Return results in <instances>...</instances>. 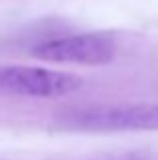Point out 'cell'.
<instances>
[{
	"label": "cell",
	"instance_id": "obj_1",
	"mask_svg": "<svg viewBox=\"0 0 158 160\" xmlns=\"http://www.w3.org/2000/svg\"><path fill=\"white\" fill-rule=\"evenodd\" d=\"M57 124L75 132H154L158 103H93L59 112Z\"/></svg>",
	"mask_w": 158,
	"mask_h": 160
},
{
	"label": "cell",
	"instance_id": "obj_2",
	"mask_svg": "<svg viewBox=\"0 0 158 160\" xmlns=\"http://www.w3.org/2000/svg\"><path fill=\"white\" fill-rule=\"evenodd\" d=\"M116 51H118V45L111 35L101 31H91L43 41L31 49V55L49 63L97 67L114 61Z\"/></svg>",
	"mask_w": 158,
	"mask_h": 160
},
{
	"label": "cell",
	"instance_id": "obj_3",
	"mask_svg": "<svg viewBox=\"0 0 158 160\" xmlns=\"http://www.w3.org/2000/svg\"><path fill=\"white\" fill-rule=\"evenodd\" d=\"M83 79L79 75L49 67L31 65H0V91L20 98L53 99L75 93L81 89Z\"/></svg>",
	"mask_w": 158,
	"mask_h": 160
}]
</instances>
